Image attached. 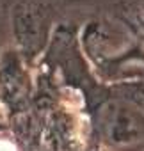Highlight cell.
Wrapping results in <instances>:
<instances>
[{
  "label": "cell",
  "mask_w": 144,
  "mask_h": 151,
  "mask_svg": "<svg viewBox=\"0 0 144 151\" xmlns=\"http://www.w3.org/2000/svg\"><path fill=\"white\" fill-rule=\"evenodd\" d=\"M103 133L117 146L137 144L144 137V116L125 103H114L103 112Z\"/></svg>",
  "instance_id": "obj_1"
}]
</instances>
